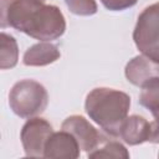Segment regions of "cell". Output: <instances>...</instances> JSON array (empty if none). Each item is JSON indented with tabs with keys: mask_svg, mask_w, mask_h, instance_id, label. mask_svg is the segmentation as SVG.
Listing matches in <instances>:
<instances>
[{
	"mask_svg": "<svg viewBox=\"0 0 159 159\" xmlns=\"http://www.w3.org/2000/svg\"><path fill=\"white\" fill-rule=\"evenodd\" d=\"M1 27L17 31L40 41H52L66 31V20L56 5L41 0H0Z\"/></svg>",
	"mask_w": 159,
	"mask_h": 159,
	"instance_id": "cell-1",
	"label": "cell"
},
{
	"mask_svg": "<svg viewBox=\"0 0 159 159\" xmlns=\"http://www.w3.org/2000/svg\"><path fill=\"white\" fill-rule=\"evenodd\" d=\"M129 108L130 97L125 92L108 87L93 88L84 101L88 117L111 137L119 135L120 125L128 117Z\"/></svg>",
	"mask_w": 159,
	"mask_h": 159,
	"instance_id": "cell-2",
	"label": "cell"
},
{
	"mask_svg": "<svg viewBox=\"0 0 159 159\" xmlns=\"http://www.w3.org/2000/svg\"><path fill=\"white\" fill-rule=\"evenodd\" d=\"M48 103L46 88L35 80L17 81L10 89L9 106L20 118H32L41 114Z\"/></svg>",
	"mask_w": 159,
	"mask_h": 159,
	"instance_id": "cell-3",
	"label": "cell"
},
{
	"mask_svg": "<svg viewBox=\"0 0 159 159\" xmlns=\"http://www.w3.org/2000/svg\"><path fill=\"white\" fill-rule=\"evenodd\" d=\"M133 40L143 55L159 62V1L140 12L133 31Z\"/></svg>",
	"mask_w": 159,
	"mask_h": 159,
	"instance_id": "cell-4",
	"label": "cell"
},
{
	"mask_svg": "<svg viewBox=\"0 0 159 159\" xmlns=\"http://www.w3.org/2000/svg\"><path fill=\"white\" fill-rule=\"evenodd\" d=\"M53 133L52 125L43 118L32 117L21 128L20 139L26 157L41 158L46 142Z\"/></svg>",
	"mask_w": 159,
	"mask_h": 159,
	"instance_id": "cell-5",
	"label": "cell"
},
{
	"mask_svg": "<svg viewBox=\"0 0 159 159\" xmlns=\"http://www.w3.org/2000/svg\"><path fill=\"white\" fill-rule=\"evenodd\" d=\"M61 129L70 132L78 142L80 148L87 153L98 148L111 137L107 133L103 134L98 132L84 117L78 116V114L67 117L62 122Z\"/></svg>",
	"mask_w": 159,
	"mask_h": 159,
	"instance_id": "cell-6",
	"label": "cell"
},
{
	"mask_svg": "<svg viewBox=\"0 0 159 159\" xmlns=\"http://www.w3.org/2000/svg\"><path fill=\"white\" fill-rule=\"evenodd\" d=\"M80 145L76 138L67 130L53 132L46 142L43 158L50 159H76L80 157Z\"/></svg>",
	"mask_w": 159,
	"mask_h": 159,
	"instance_id": "cell-7",
	"label": "cell"
},
{
	"mask_svg": "<svg viewBox=\"0 0 159 159\" xmlns=\"http://www.w3.org/2000/svg\"><path fill=\"white\" fill-rule=\"evenodd\" d=\"M124 75L132 84L142 87L149 80L159 77V62L143 53L138 55L125 65Z\"/></svg>",
	"mask_w": 159,
	"mask_h": 159,
	"instance_id": "cell-8",
	"label": "cell"
},
{
	"mask_svg": "<svg viewBox=\"0 0 159 159\" xmlns=\"http://www.w3.org/2000/svg\"><path fill=\"white\" fill-rule=\"evenodd\" d=\"M149 130L150 123L144 117L132 114L123 120L118 137L129 145H138L148 142Z\"/></svg>",
	"mask_w": 159,
	"mask_h": 159,
	"instance_id": "cell-9",
	"label": "cell"
},
{
	"mask_svg": "<svg viewBox=\"0 0 159 159\" xmlns=\"http://www.w3.org/2000/svg\"><path fill=\"white\" fill-rule=\"evenodd\" d=\"M61 57V52L58 47L50 41H41L39 43L29 47L22 57V62L25 66H47L50 63L56 62Z\"/></svg>",
	"mask_w": 159,
	"mask_h": 159,
	"instance_id": "cell-10",
	"label": "cell"
},
{
	"mask_svg": "<svg viewBox=\"0 0 159 159\" xmlns=\"http://www.w3.org/2000/svg\"><path fill=\"white\" fill-rule=\"evenodd\" d=\"M19 60V47L14 36L0 34V68L9 70L16 66Z\"/></svg>",
	"mask_w": 159,
	"mask_h": 159,
	"instance_id": "cell-11",
	"label": "cell"
},
{
	"mask_svg": "<svg viewBox=\"0 0 159 159\" xmlns=\"http://www.w3.org/2000/svg\"><path fill=\"white\" fill-rule=\"evenodd\" d=\"M139 104L147 108L154 118L159 117V77H154L142 86Z\"/></svg>",
	"mask_w": 159,
	"mask_h": 159,
	"instance_id": "cell-12",
	"label": "cell"
},
{
	"mask_svg": "<svg viewBox=\"0 0 159 159\" xmlns=\"http://www.w3.org/2000/svg\"><path fill=\"white\" fill-rule=\"evenodd\" d=\"M88 158H117V159H128L129 158V152L127 148L117 142V140H111L109 138L101 144L98 148L94 150L87 153Z\"/></svg>",
	"mask_w": 159,
	"mask_h": 159,
	"instance_id": "cell-13",
	"label": "cell"
},
{
	"mask_svg": "<svg viewBox=\"0 0 159 159\" xmlns=\"http://www.w3.org/2000/svg\"><path fill=\"white\" fill-rule=\"evenodd\" d=\"M70 11L80 16L94 15L98 10L96 0H65Z\"/></svg>",
	"mask_w": 159,
	"mask_h": 159,
	"instance_id": "cell-14",
	"label": "cell"
},
{
	"mask_svg": "<svg viewBox=\"0 0 159 159\" xmlns=\"http://www.w3.org/2000/svg\"><path fill=\"white\" fill-rule=\"evenodd\" d=\"M138 0H101L103 6L111 11H122L137 4Z\"/></svg>",
	"mask_w": 159,
	"mask_h": 159,
	"instance_id": "cell-15",
	"label": "cell"
},
{
	"mask_svg": "<svg viewBox=\"0 0 159 159\" xmlns=\"http://www.w3.org/2000/svg\"><path fill=\"white\" fill-rule=\"evenodd\" d=\"M148 142L154 143V144L159 143V117H155V119L150 123V130H149Z\"/></svg>",
	"mask_w": 159,
	"mask_h": 159,
	"instance_id": "cell-16",
	"label": "cell"
},
{
	"mask_svg": "<svg viewBox=\"0 0 159 159\" xmlns=\"http://www.w3.org/2000/svg\"><path fill=\"white\" fill-rule=\"evenodd\" d=\"M41 1H45V0H41Z\"/></svg>",
	"mask_w": 159,
	"mask_h": 159,
	"instance_id": "cell-17",
	"label": "cell"
},
{
	"mask_svg": "<svg viewBox=\"0 0 159 159\" xmlns=\"http://www.w3.org/2000/svg\"><path fill=\"white\" fill-rule=\"evenodd\" d=\"M158 155H159V154H158Z\"/></svg>",
	"mask_w": 159,
	"mask_h": 159,
	"instance_id": "cell-18",
	"label": "cell"
}]
</instances>
